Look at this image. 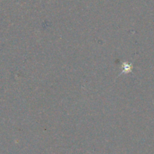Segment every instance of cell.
I'll return each instance as SVG.
<instances>
[{
  "label": "cell",
  "instance_id": "cell-1",
  "mask_svg": "<svg viewBox=\"0 0 154 154\" xmlns=\"http://www.w3.org/2000/svg\"><path fill=\"white\" fill-rule=\"evenodd\" d=\"M132 66L130 63H127V62H124L122 65V73H129L132 71Z\"/></svg>",
  "mask_w": 154,
  "mask_h": 154
}]
</instances>
